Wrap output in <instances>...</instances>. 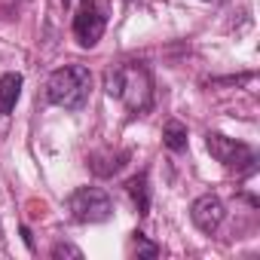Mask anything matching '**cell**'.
<instances>
[{"mask_svg":"<svg viewBox=\"0 0 260 260\" xmlns=\"http://www.w3.org/2000/svg\"><path fill=\"white\" fill-rule=\"evenodd\" d=\"M223 217H226V208H223V202H220L214 193H205V196H199V199L190 205V220H193L202 233H214V230L223 223Z\"/></svg>","mask_w":260,"mask_h":260,"instance_id":"6","label":"cell"},{"mask_svg":"<svg viewBox=\"0 0 260 260\" xmlns=\"http://www.w3.org/2000/svg\"><path fill=\"white\" fill-rule=\"evenodd\" d=\"M104 89H107L110 98H119L128 107V113H135V116L147 113L150 104H153V77L138 61H128V64H119V68L107 71Z\"/></svg>","mask_w":260,"mask_h":260,"instance_id":"1","label":"cell"},{"mask_svg":"<svg viewBox=\"0 0 260 260\" xmlns=\"http://www.w3.org/2000/svg\"><path fill=\"white\" fill-rule=\"evenodd\" d=\"M22 74H4L0 77V113H13L16 101L22 95Z\"/></svg>","mask_w":260,"mask_h":260,"instance_id":"7","label":"cell"},{"mask_svg":"<svg viewBox=\"0 0 260 260\" xmlns=\"http://www.w3.org/2000/svg\"><path fill=\"white\" fill-rule=\"evenodd\" d=\"M205 147H208V153H211L220 166H226V169L254 172V166H257V153H254L248 144H242V141H236V138H226V135H220V132H208V135H205Z\"/></svg>","mask_w":260,"mask_h":260,"instance_id":"4","label":"cell"},{"mask_svg":"<svg viewBox=\"0 0 260 260\" xmlns=\"http://www.w3.org/2000/svg\"><path fill=\"white\" fill-rule=\"evenodd\" d=\"M0 239H4V230H0Z\"/></svg>","mask_w":260,"mask_h":260,"instance_id":"14","label":"cell"},{"mask_svg":"<svg viewBox=\"0 0 260 260\" xmlns=\"http://www.w3.org/2000/svg\"><path fill=\"white\" fill-rule=\"evenodd\" d=\"M22 236H25V245L34 251V239H31V233H28V226H22Z\"/></svg>","mask_w":260,"mask_h":260,"instance_id":"12","label":"cell"},{"mask_svg":"<svg viewBox=\"0 0 260 260\" xmlns=\"http://www.w3.org/2000/svg\"><path fill=\"white\" fill-rule=\"evenodd\" d=\"M68 211L77 223H101L113 214V199L101 187H77L68 196Z\"/></svg>","mask_w":260,"mask_h":260,"instance_id":"3","label":"cell"},{"mask_svg":"<svg viewBox=\"0 0 260 260\" xmlns=\"http://www.w3.org/2000/svg\"><path fill=\"white\" fill-rule=\"evenodd\" d=\"M107 28V16L98 7V0H83L77 16H74V37L83 49H92Z\"/></svg>","mask_w":260,"mask_h":260,"instance_id":"5","label":"cell"},{"mask_svg":"<svg viewBox=\"0 0 260 260\" xmlns=\"http://www.w3.org/2000/svg\"><path fill=\"white\" fill-rule=\"evenodd\" d=\"M132 248H135V254H138V257H147V260L159 254V245L147 242V236H144V233H135V236H132Z\"/></svg>","mask_w":260,"mask_h":260,"instance_id":"10","label":"cell"},{"mask_svg":"<svg viewBox=\"0 0 260 260\" xmlns=\"http://www.w3.org/2000/svg\"><path fill=\"white\" fill-rule=\"evenodd\" d=\"M162 144H166L169 150H175V153L187 150V125L178 122V119H169V122L162 125Z\"/></svg>","mask_w":260,"mask_h":260,"instance_id":"9","label":"cell"},{"mask_svg":"<svg viewBox=\"0 0 260 260\" xmlns=\"http://www.w3.org/2000/svg\"><path fill=\"white\" fill-rule=\"evenodd\" d=\"M52 257H55V260H58V257H77V260H80V257H83V251H80V248H74V245H64V242H61V245H55V248H52Z\"/></svg>","mask_w":260,"mask_h":260,"instance_id":"11","label":"cell"},{"mask_svg":"<svg viewBox=\"0 0 260 260\" xmlns=\"http://www.w3.org/2000/svg\"><path fill=\"white\" fill-rule=\"evenodd\" d=\"M125 190H128V196H132V202H135L138 214H147V211H150V187H147V172L135 175L132 181L125 184Z\"/></svg>","mask_w":260,"mask_h":260,"instance_id":"8","label":"cell"},{"mask_svg":"<svg viewBox=\"0 0 260 260\" xmlns=\"http://www.w3.org/2000/svg\"><path fill=\"white\" fill-rule=\"evenodd\" d=\"M92 92V71L83 64H64L49 74L46 80V98L64 110H80L89 101Z\"/></svg>","mask_w":260,"mask_h":260,"instance_id":"2","label":"cell"},{"mask_svg":"<svg viewBox=\"0 0 260 260\" xmlns=\"http://www.w3.org/2000/svg\"><path fill=\"white\" fill-rule=\"evenodd\" d=\"M61 4H64V7H68V4H71V0H61Z\"/></svg>","mask_w":260,"mask_h":260,"instance_id":"13","label":"cell"}]
</instances>
